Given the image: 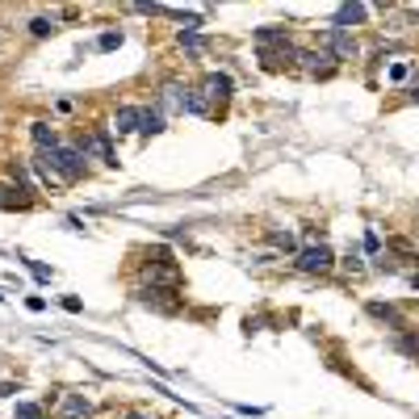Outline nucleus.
Masks as SVG:
<instances>
[{
    "label": "nucleus",
    "mask_w": 419,
    "mask_h": 419,
    "mask_svg": "<svg viewBox=\"0 0 419 419\" xmlns=\"http://www.w3.org/2000/svg\"><path fill=\"white\" fill-rule=\"evenodd\" d=\"M46 164L55 168L59 181H80L84 176V155L76 147H55V151H46Z\"/></svg>",
    "instance_id": "nucleus-1"
},
{
    "label": "nucleus",
    "mask_w": 419,
    "mask_h": 419,
    "mask_svg": "<svg viewBox=\"0 0 419 419\" xmlns=\"http://www.w3.org/2000/svg\"><path fill=\"white\" fill-rule=\"evenodd\" d=\"M143 281L155 289V285H164V289H176L181 285V273L172 269V256L168 252H155L151 265H143Z\"/></svg>",
    "instance_id": "nucleus-2"
},
{
    "label": "nucleus",
    "mask_w": 419,
    "mask_h": 419,
    "mask_svg": "<svg viewBox=\"0 0 419 419\" xmlns=\"http://www.w3.org/2000/svg\"><path fill=\"white\" fill-rule=\"evenodd\" d=\"M331 265H336V256H331L327 243H310V247L298 252V269H302V273H327Z\"/></svg>",
    "instance_id": "nucleus-3"
},
{
    "label": "nucleus",
    "mask_w": 419,
    "mask_h": 419,
    "mask_svg": "<svg viewBox=\"0 0 419 419\" xmlns=\"http://www.w3.org/2000/svg\"><path fill=\"white\" fill-rule=\"evenodd\" d=\"M298 68L306 76H331L336 72V59L327 55L323 46H314V50H298Z\"/></svg>",
    "instance_id": "nucleus-4"
},
{
    "label": "nucleus",
    "mask_w": 419,
    "mask_h": 419,
    "mask_svg": "<svg viewBox=\"0 0 419 419\" xmlns=\"http://www.w3.org/2000/svg\"><path fill=\"white\" fill-rule=\"evenodd\" d=\"M80 155H84V160H88V151L96 155V160H105V164H118V155H114V143H110V134H105V130H92L80 147H76Z\"/></svg>",
    "instance_id": "nucleus-5"
},
{
    "label": "nucleus",
    "mask_w": 419,
    "mask_h": 419,
    "mask_svg": "<svg viewBox=\"0 0 419 419\" xmlns=\"http://www.w3.org/2000/svg\"><path fill=\"white\" fill-rule=\"evenodd\" d=\"M331 59H356V38L352 34H340V30H331V34H323V42H319Z\"/></svg>",
    "instance_id": "nucleus-6"
},
{
    "label": "nucleus",
    "mask_w": 419,
    "mask_h": 419,
    "mask_svg": "<svg viewBox=\"0 0 419 419\" xmlns=\"http://www.w3.org/2000/svg\"><path fill=\"white\" fill-rule=\"evenodd\" d=\"M365 17H369V9H365V5H344V9H336V17H331V30L348 34V30H352V25H360Z\"/></svg>",
    "instance_id": "nucleus-7"
},
{
    "label": "nucleus",
    "mask_w": 419,
    "mask_h": 419,
    "mask_svg": "<svg viewBox=\"0 0 419 419\" xmlns=\"http://www.w3.org/2000/svg\"><path fill=\"white\" fill-rule=\"evenodd\" d=\"M201 96H210V101H227L231 96V76H205V84H201Z\"/></svg>",
    "instance_id": "nucleus-8"
},
{
    "label": "nucleus",
    "mask_w": 419,
    "mask_h": 419,
    "mask_svg": "<svg viewBox=\"0 0 419 419\" xmlns=\"http://www.w3.org/2000/svg\"><path fill=\"white\" fill-rule=\"evenodd\" d=\"M92 415V402L84 394H63V419H88Z\"/></svg>",
    "instance_id": "nucleus-9"
},
{
    "label": "nucleus",
    "mask_w": 419,
    "mask_h": 419,
    "mask_svg": "<svg viewBox=\"0 0 419 419\" xmlns=\"http://www.w3.org/2000/svg\"><path fill=\"white\" fill-rule=\"evenodd\" d=\"M369 314H374V319H382V323H390L394 331H402L407 323H402V314L390 306V302H369Z\"/></svg>",
    "instance_id": "nucleus-10"
},
{
    "label": "nucleus",
    "mask_w": 419,
    "mask_h": 419,
    "mask_svg": "<svg viewBox=\"0 0 419 419\" xmlns=\"http://www.w3.org/2000/svg\"><path fill=\"white\" fill-rule=\"evenodd\" d=\"M143 122V110H134V105H126V110H118V118H114V130L118 134H130L134 126Z\"/></svg>",
    "instance_id": "nucleus-11"
},
{
    "label": "nucleus",
    "mask_w": 419,
    "mask_h": 419,
    "mask_svg": "<svg viewBox=\"0 0 419 419\" xmlns=\"http://www.w3.org/2000/svg\"><path fill=\"white\" fill-rule=\"evenodd\" d=\"M30 134H34V143H38L42 151H55V147H59V139H55V130H50L46 122H34V126H30Z\"/></svg>",
    "instance_id": "nucleus-12"
},
{
    "label": "nucleus",
    "mask_w": 419,
    "mask_h": 419,
    "mask_svg": "<svg viewBox=\"0 0 419 419\" xmlns=\"http://www.w3.org/2000/svg\"><path fill=\"white\" fill-rule=\"evenodd\" d=\"M160 130H164V114L143 110V134H160Z\"/></svg>",
    "instance_id": "nucleus-13"
},
{
    "label": "nucleus",
    "mask_w": 419,
    "mask_h": 419,
    "mask_svg": "<svg viewBox=\"0 0 419 419\" xmlns=\"http://www.w3.org/2000/svg\"><path fill=\"white\" fill-rule=\"evenodd\" d=\"M269 239H273V247H281V252H294V247H298V239H294L289 231H269Z\"/></svg>",
    "instance_id": "nucleus-14"
},
{
    "label": "nucleus",
    "mask_w": 419,
    "mask_h": 419,
    "mask_svg": "<svg viewBox=\"0 0 419 419\" xmlns=\"http://www.w3.org/2000/svg\"><path fill=\"white\" fill-rule=\"evenodd\" d=\"M30 34H34V38L55 34V21H50V17H34V21H30Z\"/></svg>",
    "instance_id": "nucleus-15"
},
{
    "label": "nucleus",
    "mask_w": 419,
    "mask_h": 419,
    "mask_svg": "<svg viewBox=\"0 0 419 419\" xmlns=\"http://www.w3.org/2000/svg\"><path fill=\"white\" fill-rule=\"evenodd\" d=\"M17 419H42V407L38 402H17Z\"/></svg>",
    "instance_id": "nucleus-16"
},
{
    "label": "nucleus",
    "mask_w": 419,
    "mask_h": 419,
    "mask_svg": "<svg viewBox=\"0 0 419 419\" xmlns=\"http://www.w3.org/2000/svg\"><path fill=\"white\" fill-rule=\"evenodd\" d=\"M96 46H101V50H114V46H122V34H101Z\"/></svg>",
    "instance_id": "nucleus-17"
},
{
    "label": "nucleus",
    "mask_w": 419,
    "mask_h": 419,
    "mask_svg": "<svg viewBox=\"0 0 419 419\" xmlns=\"http://www.w3.org/2000/svg\"><path fill=\"white\" fill-rule=\"evenodd\" d=\"M25 265L34 269V277H38V281H50V269H46V265H38V260H25Z\"/></svg>",
    "instance_id": "nucleus-18"
},
{
    "label": "nucleus",
    "mask_w": 419,
    "mask_h": 419,
    "mask_svg": "<svg viewBox=\"0 0 419 419\" xmlns=\"http://www.w3.org/2000/svg\"><path fill=\"white\" fill-rule=\"evenodd\" d=\"M344 269H348V273H360V256H356V252L344 256Z\"/></svg>",
    "instance_id": "nucleus-19"
},
{
    "label": "nucleus",
    "mask_w": 419,
    "mask_h": 419,
    "mask_svg": "<svg viewBox=\"0 0 419 419\" xmlns=\"http://www.w3.org/2000/svg\"><path fill=\"white\" fill-rule=\"evenodd\" d=\"M365 252H374V256L382 252V243H378V235H365Z\"/></svg>",
    "instance_id": "nucleus-20"
},
{
    "label": "nucleus",
    "mask_w": 419,
    "mask_h": 419,
    "mask_svg": "<svg viewBox=\"0 0 419 419\" xmlns=\"http://www.w3.org/2000/svg\"><path fill=\"white\" fill-rule=\"evenodd\" d=\"M402 348H407V352H419V336H407V340H402Z\"/></svg>",
    "instance_id": "nucleus-21"
},
{
    "label": "nucleus",
    "mask_w": 419,
    "mask_h": 419,
    "mask_svg": "<svg viewBox=\"0 0 419 419\" xmlns=\"http://www.w3.org/2000/svg\"><path fill=\"white\" fill-rule=\"evenodd\" d=\"M126 419H155V415H147V411H130Z\"/></svg>",
    "instance_id": "nucleus-22"
},
{
    "label": "nucleus",
    "mask_w": 419,
    "mask_h": 419,
    "mask_svg": "<svg viewBox=\"0 0 419 419\" xmlns=\"http://www.w3.org/2000/svg\"><path fill=\"white\" fill-rule=\"evenodd\" d=\"M411 101H419V88H415V92H411Z\"/></svg>",
    "instance_id": "nucleus-23"
}]
</instances>
